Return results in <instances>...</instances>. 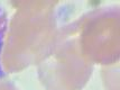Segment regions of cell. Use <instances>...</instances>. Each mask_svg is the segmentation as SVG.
Segmentation results:
<instances>
[{
	"mask_svg": "<svg viewBox=\"0 0 120 90\" xmlns=\"http://www.w3.org/2000/svg\"><path fill=\"white\" fill-rule=\"evenodd\" d=\"M0 90H20L9 80H0Z\"/></svg>",
	"mask_w": 120,
	"mask_h": 90,
	"instance_id": "cell-6",
	"label": "cell"
},
{
	"mask_svg": "<svg viewBox=\"0 0 120 90\" xmlns=\"http://www.w3.org/2000/svg\"><path fill=\"white\" fill-rule=\"evenodd\" d=\"M101 78L105 90H120L119 62L103 67L101 70Z\"/></svg>",
	"mask_w": 120,
	"mask_h": 90,
	"instance_id": "cell-4",
	"label": "cell"
},
{
	"mask_svg": "<svg viewBox=\"0 0 120 90\" xmlns=\"http://www.w3.org/2000/svg\"><path fill=\"white\" fill-rule=\"evenodd\" d=\"M36 68L46 90H82L88 85L93 64L81 53L75 21L60 28L55 43Z\"/></svg>",
	"mask_w": 120,
	"mask_h": 90,
	"instance_id": "cell-2",
	"label": "cell"
},
{
	"mask_svg": "<svg viewBox=\"0 0 120 90\" xmlns=\"http://www.w3.org/2000/svg\"><path fill=\"white\" fill-rule=\"evenodd\" d=\"M81 53L91 64L102 67L119 62L120 9L97 8L75 21Z\"/></svg>",
	"mask_w": 120,
	"mask_h": 90,
	"instance_id": "cell-3",
	"label": "cell"
},
{
	"mask_svg": "<svg viewBox=\"0 0 120 90\" xmlns=\"http://www.w3.org/2000/svg\"><path fill=\"white\" fill-rule=\"evenodd\" d=\"M1 50L4 72L16 73L36 65L51 50L60 33L56 2L16 1Z\"/></svg>",
	"mask_w": 120,
	"mask_h": 90,
	"instance_id": "cell-1",
	"label": "cell"
},
{
	"mask_svg": "<svg viewBox=\"0 0 120 90\" xmlns=\"http://www.w3.org/2000/svg\"><path fill=\"white\" fill-rule=\"evenodd\" d=\"M7 21H6L5 14L0 10V78L4 75V70L1 67V50H2V44H4V38H5L6 29H7Z\"/></svg>",
	"mask_w": 120,
	"mask_h": 90,
	"instance_id": "cell-5",
	"label": "cell"
}]
</instances>
